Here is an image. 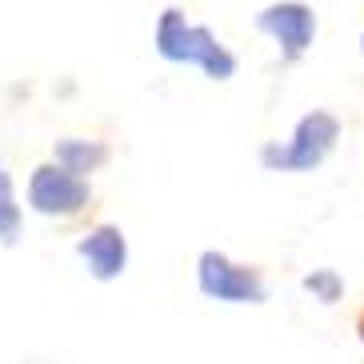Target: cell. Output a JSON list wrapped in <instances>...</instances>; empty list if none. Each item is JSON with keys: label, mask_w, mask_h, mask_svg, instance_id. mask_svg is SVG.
Segmentation results:
<instances>
[{"label": "cell", "mask_w": 364, "mask_h": 364, "mask_svg": "<svg viewBox=\"0 0 364 364\" xmlns=\"http://www.w3.org/2000/svg\"><path fill=\"white\" fill-rule=\"evenodd\" d=\"M76 252L97 280H117L129 268V240L117 225H92L76 240Z\"/></svg>", "instance_id": "6"}, {"label": "cell", "mask_w": 364, "mask_h": 364, "mask_svg": "<svg viewBox=\"0 0 364 364\" xmlns=\"http://www.w3.org/2000/svg\"><path fill=\"white\" fill-rule=\"evenodd\" d=\"M108 144H100V140H56V149H53V161L56 164H65L68 172H76V176H88V172H97L108 164Z\"/></svg>", "instance_id": "7"}, {"label": "cell", "mask_w": 364, "mask_h": 364, "mask_svg": "<svg viewBox=\"0 0 364 364\" xmlns=\"http://www.w3.org/2000/svg\"><path fill=\"white\" fill-rule=\"evenodd\" d=\"M28 204H33L41 216H80L92 208V188H88L85 176L68 172L65 164H41V168L28 176Z\"/></svg>", "instance_id": "4"}, {"label": "cell", "mask_w": 364, "mask_h": 364, "mask_svg": "<svg viewBox=\"0 0 364 364\" xmlns=\"http://www.w3.org/2000/svg\"><path fill=\"white\" fill-rule=\"evenodd\" d=\"M341 144V120L328 108H312L292 124V136L280 144H264L260 149V164L268 172H316L332 156V149Z\"/></svg>", "instance_id": "2"}, {"label": "cell", "mask_w": 364, "mask_h": 364, "mask_svg": "<svg viewBox=\"0 0 364 364\" xmlns=\"http://www.w3.org/2000/svg\"><path fill=\"white\" fill-rule=\"evenodd\" d=\"M353 328H356V341L364 344V300H360V309H356V321H353Z\"/></svg>", "instance_id": "10"}, {"label": "cell", "mask_w": 364, "mask_h": 364, "mask_svg": "<svg viewBox=\"0 0 364 364\" xmlns=\"http://www.w3.org/2000/svg\"><path fill=\"white\" fill-rule=\"evenodd\" d=\"M21 240V204L12 193V176L0 168V245H16Z\"/></svg>", "instance_id": "8"}, {"label": "cell", "mask_w": 364, "mask_h": 364, "mask_svg": "<svg viewBox=\"0 0 364 364\" xmlns=\"http://www.w3.org/2000/svg\"><path fill=\"white\" fill-rule=\"evenodd\" d=\"M360 53H364V33H360Z\"/></svg>", "instance_id": "11"}, {"label": "cell", "mask_w": 364, "mask_h": 364, "mask_svg": "<svg viewBox=\"0 0 364 364\" xmlns=\"http://www.w3.org/2000/svg\"><path fill=\"white\" fill-rule=\"evenodd\" d=\"M257 33H264L280 48V56L296 65L316 41V12L304 0H272L257 12Z\"/></svg>", "instance_id": "5"}, {"label": "cell", "mask_w": 364, "mask_h": 364, "mask_svg": "<svg viewBox=\"0 0 364 364\" xmlns=\"http://www.w3.org/2000/svg\"><path fill=\"white\" fill-rule=\"evenodd\" d=\"M196 284H200V292L208 300H220V304H264L268 300L264 268L240 264V260H232L228 252H216V248L200 252Z\"/></svg>", "instance_id": "3"}, {"label": "cell", "mask_w": 364, "mask_h": 364, "mask_svg": "<svg viewBox=\"0 0 364 364\" xmlns=\"http://www.w3.org/2000/svg\"><path fill=\"white\" fill-rule=\"evenodd\" d=\"M156 53L172 65H193L208 80H232L236 56L228 53L220 36L204 24H193L181 9H164L156 21Z\"/></svg>", "instance_id": "1"}, {"label": "cell", "mask_w": 364, "mask_h": 364, "mask_svg": "<svg viewBox=\"0 0 364 364\" xmlns=\"http://www.w3.org/2000/svg\"><path fill=\"white\" fill-rule=\"evenodd\" d=\"M300 289L309 292L312 300H321V304H336L344 296V280L336 268H312L309 277L300 280Z\"/></svg>", "instance_id": "9"}]
</instances>
